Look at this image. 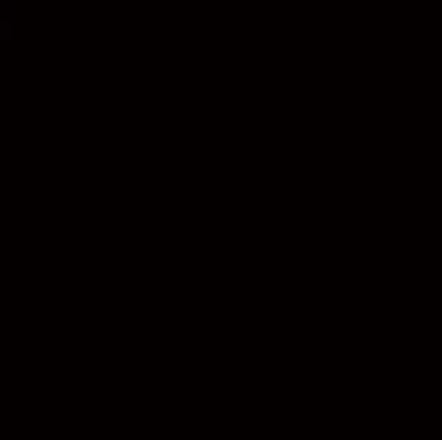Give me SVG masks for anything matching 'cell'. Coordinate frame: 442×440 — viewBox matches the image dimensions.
<instances>
[{
    "label": "cell",
    "instance_id": "1",
    "mask_svg": "<svg viewBox=\"0 0 442 440\" xmlns=\"http://www.w3.org/2000/svg\"><path fill=\"white\" fill-rule=\"evenodd\" d=\"M0 39H8V23L0 21Z\"/></svg>",
    "mask_w": 442,
    "mask_h": 440
}]
</instances>
